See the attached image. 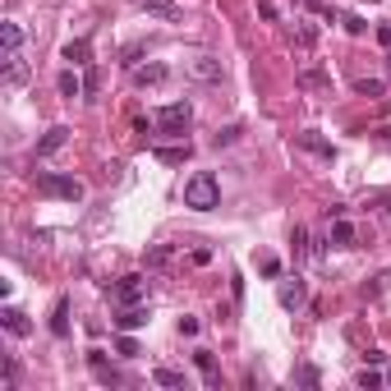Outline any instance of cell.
Here are the masks:
<instances>
[{
	"label": "cell",
	"instance_id": "6da1fadb",
	"mask_svg": "<svg viewBox=\"0 0 391 391\" xmlns=\"http://www.w3.org/2000/svg\"><path fill=\"white\" fill-rule=\"evenodd\" d=\"M216 202H221V184H216L212 170H198V175L184 179V207H193V212H212Z\"/></svg>",
	"mask_w": 391,
	"mask_h": 391
},
{
	"label": "cell",
	"instance_id": "7a4b0ae2",
	"mask_svg": "<svg viewBox=\"0 0 391 391\" xmlns=\"http://www.w3.org/2000/svg\"><path fill=\"white\" fill-rule=\"evenodd\" d=\"M37 189L51 193V198L78 202V198H83V179H74V175H56V170H37Z\"/></svg>",
	"mask_w": 391,
	"mask_h": 391
},
{
	"label": "cell",
	"instance_id": "3957f363",
	"mask_svg": "<svg viewBox=\"0 0 391 391\" xmlns=\"http://www.w3.org/2000/svg\"><path fill=\"white\" fill-rule=\"evenodd\" d=\"M189 120H193V111H189V101H170V106H161V111H156V129H161V134H184V129H189Z\"/></svg>",
	"mask_w": 391,
	"mask_h": 391
},
{
	"label": "cell",
	"instance_id": "277c9868",
	"mask_svg": "<svg viewBox=\"0 0 391 391\" xmlns=\"http://www.w3.org/2000/svg\"><path fill=\"white\" fill-rule=\"evenodd\" d=\"M184 74L193 78V83H226V65L216 56H193L184 60Z\"/></svg>",
	"mask_w": 391,
	"mask_h": 391
},
{
	"label": "cell",
	"instance_id": "5b68a950",
	"mask_svg": "<svg viewBox=\"0 0 391 391\" xmlns=\"http://www.w3.org/2000/svg\"><path fill=\"white\" fill-rule=\"evenodd\" d=\"M290 244H295V258H300V263H318V258H323V244L313 239L309 226H295V230H290Z\"/></svg>",
	"mask_w": 391,
	"mask_h": 391
},
{
	"label": "cell",
	"instance_id": "8992f818",
	"mask_svg": "<svg viewBox=\"0 0 391 391\" xmlns=\"http://www.w3.org/2000/svg\"><path fill=\"white\" fill-rule=\"evenodd\" d=\"M65 143H69V129H65V124H56V129H46V134L37 138V147H33V152H37V161H46V156H56Z\"/></svg>",
	"mask_w": 391,
	"mask_h": 391
},
{
	"label": "cell",
	"instance_id": "52a82bcc",
	"mask_svg": "<svg viewBox=\"0 0 391 391\" xmlns=\"http://www.w3.org/2000/svg\"><path fill=\"white\" fill-rule=\"evenodd\" d=\"M276 300H281V309H304V300H309V286H304L300 276H295V281H281Z\"/></svg>",
	"mask_w": 391,
	"mask_h": 391
},
{
	"label": "cell",
	"instance_id": "ba28073f",
	"mask_svg": "<svg viewBox=\"0 0 391 391\" xmlns=\"http://www.w3.org/2000/svg\"><path fill=\"white\" fill-rule=\"evenodd\" d=\"M332 244H341V249L359 244V226L350 221V216H332Z\"/></svg>",
	"mask_w": 391,
	"mask_h": 391
},
{
	"label": "cell",
	"instance_id": "9c48e42d",
	"mask_svg": "<svg viewBox=\"0 0 391 391\" xmlns=\"http://www.w3.org/2000/svg\"><path fill=\"white\" fill-rule=\"evenodd\" d=\"M147 295V281L143 276H124L120 286H115V304H138Z\"/></svg>",
	"mask_w": 391,
	"mask_h": 391
},
{
	"label": "cell",
	"instance_id": "30bf717a",
	"mask_svg": "<svg viewBox=\"0 0 391 391\" xmlns=\"http://www.w3.org/2000/svg\"><path fill=\"white\" fill-rule=\"evenodd\" d=\"M295 143H300L304 152H313V156H327V161H332V156H336V147L327 143V138H318V134H313V129H304V134H295Z\"/></svg>",
	"mask_w": 391,
	"mask_h": 391
},
{
	"label": "cell",
	"instance_id": "8fae6325",
	"mask_svg": "<svg viewBox=\"0 0 391 391\" xmlns=\"http://www.w3.org/2000/svg\"><path fill=\"white\" fill-rule=\"evenodd\" d=\"M295 83H300L304 92H332V78H327L323 69H300V74H295Z\"/></svg>",
	"mask_w": 391,
	"mask_h": 391
},
{
	"label": "cell",
	"instance_id": "7c38bea8",
	"mask_svg": "<svg viewBox=\"0 0 391 391\" xmlns=\"http://www.w3.org/2000/svg\"><path fill=\"white\" fill-rule=\"evenodd\" d=\"M143 10L152 14V19H166V23H179V19H184V10H179L175 0H143Z\"/></svg>",
	"mask_w": 391,
	"mask_h": 391
},
{
	"label": "cell",
	"instance_id": "4fadbf2b",
	"mask_svg": "<svg viewBox=\"0 0 391 391\" xmlns=\"http://www.w3.org/2000/svg\"><path fill=\"white\" fill-rule=\"evenodd\" d=\"M0 323H5V332H10V336H28V332H33L28 313H23V309H14V304H10L5 313H0Z\"/></svg>",
	"mask_w": 391,
	"mask_h": 391
},
{
	"label": "cell",
	"instance_id": "5bb4252c",
	"mask_svg": "<svg viewBox=\"0 0 391 391\" xmlns=\"http://www.w3.org/2000/svg\"><path fill=\"white\" fill-rule=\"evenodd\" d=\"M88 369H92V378H97V382H106V387H115V382H120V373H115L111 364L101 359V350H88Z\"/></svg>",
	"mask_w": 391,
	"mask_h": 391
},
{
	"label": "cell",
	"instance_id": "9a60e30c",
	"mask_svg": "<svg viewBox=\"0 0 391 391\" xmlns=\"http://www.w3.org/2000/svg\"><path fill=\"white\" fill-rule=\"evenodd\" d=\"M166 74H170L166 65H138L134 69V83H138V88H156V83H166Z\"/></svg>",
	"mask_w": 391,
	"mask_h": 391
},
{
	"label": "cell",
	"instance_id": "2e32d148",
	"mask_svg": "<svg viewBox=\"0 0 391 391\" xmlns=\"http://www.w3.org/2000/svg\"><path fill=\"white\" fill-rule=\"evenodd\" d=\"M5 83H10V88L28 83V65H23V56H19V51H14V56H5Z\"/></svg>",
	"mask_w": 391,
	"mask_h": 391
},
{
	"label": "cell",
	"instance_id": "e0dca14e",
	"mask_svg": "<svg viewBox=\"0 0 391 391\" xmlns=\"http://www.w3.org/2000/svg\"><path fill=\"white\" fill-rule=\"evenodd\" d=\"M143 323H147V313L138 309V304H124V313L115 318V327H120V332H134V327H143Z\"/></svg>",
	"mask_w": 391,
	"mask_h": 391
},
{
	"label": "cell",
	"instance_id": "ac0fdd59",
	"mask_svg": "<svg viewBox=\"0 0 391 391\" xmlns=\"http://www.w3.org/2000/svg\"><path fill=\"white\" fill-rule=\"evenodd\" d=\"M65 60H69V65H88V60H92V42H88V37L69 42V46H65Z\"/></svg>",
	"mask_w": 391,
	"mask_h": 391
},
{
	"label": "cell",
	"instance_id": "d6986e66",
	"mask_svg": "<svg viewBox=\"0 0 391 391\" xmlns=\"http://www.w3.org/2000/svg\"><path fill=\"white\" fill-rule=\"evenodd\" d=\"M364 207H369V212L378 216V226H382V230H387V226H391V198H387V193H378V198H369V202H364Z\"/></svg>",
	"mask_w": 391,
	"mask_h": 391
},
{
	"label": "cell",
	"instance_id": "ffe728a7",
	"mask_svg": "<svg viewBox=\"0 0 391 391\" xmlns=\"http://www.w3.org/2000/svg\"><path fill=\"white\" fill-rule=\"evenodd\" d=\"M175 263V244H152L147 249V267H170Z\"/></svg>",
	"mask_w": 391,
	"mask_h": 391
},
{
	"label": "cell",
	"instance_id": "44dd1931",
	"mask_svg": "<svg viewBox=\"0 0 391 391\" xmlns=\"http://www.w3.org/2000/svg\"><path fill=\"white\" fill-rule=\"evenodd\" d=\"M51 332L69 336V300H56V313H51Z\"/></svg>",
	"mask_w": 391,
	"mask_h": 391
},
{
	"label": "cell",
	"instance_id": "7402d4cb",
	"mask_svg": "<svg viewBox=\"0 0 391 391\" xmlns=\"http://www.w3.org/2000/svg\"><path fill=\"white\" fill-rule=\"evenodd\" d=\"M391 290V272H378L373 281H364V300H378V295Z\"/></svg>",
	"mask_w": 391,
	"mask_h": 391
},
{
	"label": "cell",
	"instance_id": "603a6c76",
	"mask_svg": "<svg viewBox=\"0 0 391 391\" xmlns=\"http://www.w3.org/2000/svg\"><path fill=\"white\" fill-rule=\"evenodd\" d=\"M193 364H198V373L216 387V359H212V350H198V355H193Z\"/></svg>",
	"mask_w": 391,
	"mask_h": 391
},
{
	"label": "cell",
	"instance_id": "cb8c5ba5",
	"mask_svg": "<svg viewBox=\"0 0 391 391\" xmlns=\"http://www.w3.org/2000/svg\"><path fill=\"white\" fill-rule=\"evenodd\" d=\"M78 92H83V78H78L74 69H65V74H60V97H78Z\"/></svg>",
	"mask_w": 391,
	"mask_h": 391
},
{
	"label": "cell",
	"instance_id": "d4e9b609",
	"mask_svg": "<svg viewBox=\"0 0 391 391\" xmlns=\"http://www.w3.org/2000/svg\"><path fill=\"white\" fill-rule=\"evenodd\" d=\"M19 46H23V28L19 23H5V56H14Z\"/></svg>",
	"mask_w": 391,
	"mask_h": 391
},
{
	"label": "cell",
	"instance_id": "484cf974",
	"mask_svg": "<svg viewBox=\"0 0 391 391\" xmlns=\"http://www.w3.org/2000/svg\"><path fill=\"white\" fill-rule=\"evenodd\" d=\"M152 382H156V387H184V373H175V369H156Z\"/></svg>",
	"mask_w": 391,
	"mask_h": 391
},
{
	"label": "cell",
	"instance_id": "4316f807",
	"mask_svg": "<svg viewBox=\"0 0 391 391\" xmlns=\"http://www.w3.org/2000/svg\"><path fill=\"white\" fill-rule=\"evenodd\" d=\"M295 382H300V387H318V382H323V373L313 369V364H300V369H295Z\"/></svg>",
	"mask_w": 391,
	"mask_h": 391
},
{
	"label": "cell",
	"instance_id": "83f0119b",
	"mask_svg": "<svg viewBox=\"0 0 391 391\" xmlns=\"http://www.w3.org/2000/svg\"><path fill=\"white\" fill-rule=\"evenodd\" d=\"M355 92H359V97H382V92H387V83H378V78H359Z\"/></svg>",
	"mask_w": 391,
	"mask_h": 391
},
{
	"label": "cell",
	"instance_id": "f1b7e54d",
	"mask_svg": "<svg viewBox=\"0 0 391 391\" xmlns=\"http://www.w3.org/2000/svg\"><path fill=\"white\" fill-rule=\"evenodd\" d=\"M239 134H244V124H226V129H216V138H212V143H216V147H230Z\"/></svg>",
	"mask_w": 391,
	"mask_h": 391
},
{
	"label": "cell",
	"instance_id": "f546056e",
	"mask_svg": "<svg viewBox=\"0 0 391 391\" xmlns=\"http://www.w3.org/2000/svg\"><path fill=\"white\" fill-rule=\"evenodd\" d=\"M295 42H300L304 51H313V46H318V33H313L309 23H300V28H295Z\"/></svg>",
	"mask_w": 391,
	"mask_h": 391
},
{
	"label": "cell",
	"instance_id": "4dcf8cb0",
	"mask_svg": "<svg viewBox=\"0 0 391 391\" xmlns=\"http://www.w3.org/2000/svg\"><path fill=\"white\" fill-rule=\"evenodd\" d=\"M161 161H170V166H179V161H184V156H189V147H161Z\"/></svg>",
	"mask_w": 391,
	"mask_h": 391
},
{
	"label": "cell",
	"instance_id": "1f68e13d",
	"mask_svg": "<svg viewBox=\"0 0 391 391\" xmlns=\"http://www.w3.org/2000/svg\"><path fill=\"white\" fill-rule=\"evenodd\" d=\"M115 350H120L124 359H134V355H138V341H134V336H120V341H115Z\"/></svg>",
	"mask_w": 391,
	"mask_h": 391
},
{
	"label": "cell",
	"instance_id": "d6a6232c",
	"mask_svg": "<svg viewBox=\"0 0 391 391\" xmlns=\"http://www.w3.org/2000/svg\"><path fill=\"white\" fill-rule=\"evenodd\" d=\"M341 23H346V33H364V28H369V23H364V19H359V14H346V19H341Z\"/></svg>",
	"mask_w": 391,
	"mask_h": 391
},
{
	"label": "cell",
	"instance_id": "836d02e7",
	"mask_svg": "<svg viewBox=\"0 0 391 391\" xmlns=\"http://www.w3.org/2000/svg\"><path fill=\"white\" fill-rule=\"evenodd\" d=\"M258 267H263V276H281V263H276V258H258Z\"/></svg>",
	"mask_w": 391,
	"mask_h": 391
},
{
	"label": "cell",
	"instance_id": "e575fe53",
	"mask_svg": "<svg viewBox=\"0 0 391 391\" xmlns=\"http://www.w3.org/2000/svg\"><path fill=\"white\" fill-rule=\"evenodd\" d=\"M359 387H382V378H378V373H373V369H364V373H359Z\"/></svg>",
	"mask_w": 391,
	"mask_h": 391
},
{
	"label": "cell",
	"instance_id": "d590c367",
	"mask_svg": "<svg viewBox=\"0 0 391 391\" xmlns=\"http://www.w3.org/2000/svg\"><path fill=\"white\" fill-rule=\"evenodd\" d=\"M378 138H387V143H391V124H382V129H378Z\"/></svg>",
	"mask_w": 391,
	"mask_h": 391
},
{
	"label": "cell",
	"instance_id": "8d00e7d4",
	"mask_svg": "<svg viewBox=\"0 0 391 391\" xmlns=\"http://www.w3.org/2000/svg\"><path fill=\"white\" fill-rule=\"evenodd\" d=\"M387 382H391V373H387Z\"/></svg>",
	"mask_w": 391,
	"mask_h": 391
}]
</instances>
